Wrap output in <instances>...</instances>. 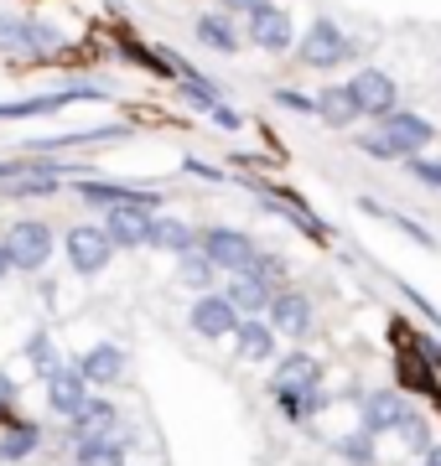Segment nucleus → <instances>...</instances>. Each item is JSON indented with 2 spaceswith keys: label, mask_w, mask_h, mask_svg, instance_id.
Instances as JSON below:
<instances>
[{
  "label": "nucleus",
  "mask_w": 441,
  "mask_h": 466,
  "mask_svg": "<svg viewBox=\"0 0 441 466\" xmlns=\"http://www.w3.org/2000/svg\"><path fill=\"white\" fill-rule=\"evenodd\" d=\"M410 420V400L400 394V389H374V394H364V415H358V431L364 435H395L400 425Z\"/></svg>",
  "instance_id": "f8f14e48"
},
{
  "label": "nucleus",
  "mask_w": 441,
  "mask_h": 466,
  "mask_svg": "<svg viewBox=\"0 0 441 466\" xmlns=\"http://www.w3.org/2000/svg\"><path fill=\"white\" fill-rule=\"evenodd\" d=\"M317 99V119L323 125H333V130H354L358 119V104H354V94H348V84H327L323 94H312Z\"/></svg>",
  "instance_id": "412c9836"
},
{
  "label": "nucleus",
  "mask_w": 441,
  "mask_h": 466,
  "mask_svg": "<svg viewBox=\"0 0 441 466\" xmlns=\"http://www.w3.org/2000/svg\"><path fill=\"white\" fill-rule=\"evenodd\" d=\"M73 368L84 373L88 389H109V383L125 379V368H130V352L119 348V342H94V348H84L78 358H73Z\"/></svg>",
  "instance_id": "dca6fc26"
},
{
  "label": "nucleus",
  "mask_w": 441,
  "mask_h": 466,
  "mask_svg": "<svg viewBox=\"0 0 441 466\" xmlns=\"http://www.w3.org/2000/svg\"><path fill=\"white\" fill-rule=\"evenodd\" d=\"M63 47H68V36L57 32V26H47V21L0 16V52L5 57H42V63H52Z\"/></svg>",
  "instance_id": "f257e3e1"
},
{
  "label": "nucleus",
  "mask_w": 441,
  "mask_h": 466,
  "mask_svg": "<svg viewBox=\"0 0 441 466\" xmlns=\"http://www.w3.org/2000/svg\"><path fill=\"white\" fill-rule=\"evenodd\" d=\"M271 99L281 104V109H296V115H317V99H312V94H302V88H275Z\"/></svg>",
  "instance_id": "f704fd0d"
},
{
  "label": "nucleus",
  "mask_w": 441,
  "mask_h": 466,
  "mask_svg": "<svg viewBox=\"0 0 441 466\" xmlns=\"http://www.w3.org/2000/svg\"><path fill=\"white\" fill-rule=\"evenodd\" d=\"M421 466H441V441H431V451L421 456Z\"/></svg>",
  "instance_id": "58836bf2"
},
{
  "label": "nucleus",
  "mask_w": 441,
  "mask_h": 466,
  "mask_svg": "<svg viewBox=\"0 0 441 466\" xmlns=\"http://www.w3.org/2000/svg\"><path fill=\"white\" fill-rule=\"evenodd\" d=\"M11 400H16V379H11V373H0V410H5Z\"/></svg>",
  "instance_id": "e433bc0d"
},
{
  "label": "nucleus",
  "mask_w": 441,
  "mask_h": 466,
  "mask_svg": "<svg viewBox=\"0 0 441 466\" xmlns=\"http://www.w3.org/2000/svg\"><path fill=\"white\" fill-rule=\"evenodd\" d=\"M11 275V254H5V244H0V280Z\"/></svg>",
  "instance_id": "a19ab883"
},
{
  "label": "nucleus",
  "mask_w": 441,
  "mask_h": 466,
  "mask_svg": "<svg viewBox=\"0 0 441 466\" xmlns=\"http://www.w3.org/2000/svg\"><path fill=\"white\" fill-rule=\"evenodd\" d=\"M177 285H187L192 296H208V290H219V265L203 249L177 254Z\"/></svg>",
  "instance_id": "b1692460"
},
{
  "label": "nucleus",
  "mask_w": 441,
  "mask_h": 466,
  "mask_svg": "<svg viewBox=\"0 0 441 466\" xmlns=\"http://www.w3.org/2000/svg\"><path fill=\"white\" fill-rule=\"evenodd\" d=\"M296 57H302L306 67H317V73H333L338 63L354 57V42H348V32H343L338 21L317 16L302 36H296Z\"/></svg>",
  "instance_id": "7ed1b4c3"
},
{
  "label": "nucleus",
  "mask_w": 441,
  "mask_h": 466,
  "mask_svg": "<svg viewBox=\"0 0 441 466\" xmlns=\"http://www.w3.org/2000/svg\"><path fill=\"white\" fill-rule=\"evenodd\" d=\"M78 99H109V88L104 84H68L57 88V94H32V99H16V104H0V125H11V119H47L57 109H68Z\"/></svg>",
  "instance_id": "6e6552de"
},
{
  "label": "nucleus",
  "mask_w": 441,
  "mask_h": 466,
  "mask_svg": "<svg viewBox=\"0 0 441 466\" xmlns=\"http://www.w3.org/2000/svg\"><path fill=\"white\" fill-rule=\"evenodd\" d=\"M0 244H5V254H11V269H26V275H42L47 259H52V249H57L52 223H42V218H16Z\"/></svg>",
  "instance_id": "f03ea898"
},
{
  "label": "nucleus",
  "mask_w": 441,
  "mask_h": 466,
  "mask_svg": "<svg viewBox=\"0 0 441 466\" xmlns=\"http://www.w3.org/2000/svg\"><path fill=\"white\" fill-rule=\"evenodd\" d=\"M151 223H156L151 208H109L99 228L109 233V244H115V249L136 254V249H151Z\"/></svg>",
  "instance_id": "4468645a"
},
{
  "label": "nucleus",
  "mask_w": 441,
  "mask_h": 466,
  "mask_svg": "<svg viewBox=\"0 0 441 466\" xmlns=\"http://www.w3.org/2000/svg\"><path fill=\"white\" fill-rule=\"evenodd\" d=\"M405 171L421 187H436V192H441V161H436V156H426V150H421V156H410V161H405Z\"/></svg>",
  "instance_id": "473e14b6"
},
{
  "label": "nucleus",
  "mask_w": 441,
  "mask_h": 466,
  "mask_svg": "<svg viewBox=\"0 0 441 466\" xmlns=\"http://www.w3.org/2000/svg\"><path fill=\"white\" fill-rule=\"evenodd\" d=\"M219 290L229 296V306H234L239 317H265V306L275 296V285H265L260 275H229Z\"/></svg>",
  "instance_id": "aec40b11"
},
{
  "label": "nucleus",
  "mask_w": 441,
  "mask_h": 466,
  "mask_svg": "<svg viewBox=\"0 0 441 466\" xmlns=\"http://www.w3.org/2000/svg\"><path fill=\"white\" fill-rule=\"evenodd\" d=\"M104 140H130L125 125H99V130H78V135H47V140H26V146L42 156V150H78V146H104Z\"/></svg>",
  "instance_id": "5701e85b"
},
{
  "label": "nucleus",
  "mask_w": 441,
  "mask_h": 466,
  "mask_svg": "<svg viewBox=\"0 0 441 466\" xmlns=\"http://www.w3.org/2000/svg\"><path fill=\"white\" fill-rule=\"evenodd\" d=\"M192 32H198V42H203V47L223 52V57H234L239 42H244V36H239L234 26H229V16H219V11H203V16L192 21Z\"/></svg>",
  "instance_id": "a878e982"
},
{
  "label": "nucleus",
  "mask_w": 441,
  "mask_h": 466,
  "mask_svg": "<svg viewBox=\"0 0 441 466\" xmlns=\"http://www.w3.org/2000/svg\"><path fill=\"white\" fill-rule=\"evenodd\" d=\"M265 321L275 327V337H286V342H306L312 327H317V306H312L306 290L281 285V290L271 296V306H265Z\"/></svg>",
  "instance_id": "0eeeda50"
},
{
  "label": "nucleus",
  "mask_w": 441,
  "mask_h": 466,
  "mask_svg": "<svg viewBox=\"0 0 441 466\" xmlns=\"http://www.w3.org/2000/svg\"><path fill=\"white\" fill-rule=\"evenodd\" d=\"M198 249L219 265V275H244V269L255 265L260 244L250 238L244 228H229V223H219V228H203L198 233Z\"/></svg>",
  "instance_id": "20e7f679"
},
{
  "label": "nucleus",
  "mask_w": 441,
  "mask_h": 466,
  "mask_svg": "<svg viewBox=\"0 0 441 466\" xmlns=\"http://www.w3.org/2000/svg\"><path fill=\"white\" fill-rule=\"evenodd\" d=\"M348 94H354V104H358V115L364 119H385V115H395L400 109V84H395L385 67H358L354 78H348Z\"/></svg>",
  "instance_id": "1a4fd4ad"
},
{
  "label": "nucleus",
  "mask_w": 441,
  "mask_h": 466,
  "mask_svg": "<svg viewBox=\"0 0 441 466\" xmlns=\"http://www.w3.org/2000/svg\"><path fill=\"white\" fill-rule=\"evenodd\" d=\"M244 275H260L265 285H275V290H281V285L291 280V265L281 259V254H265V249H260V254H255V265L244 269Z\"/></svg>",
  "instance_id": "7c9ffc66"
},
{
  "label": "nucleus",
  "mask_w": 441,
  "mask_h": 466,
  "mask_svg": "<svg viewBox=\"0 0 441 466\" xmlns=\"http://www.w3.org/2000/svg\"><path fill=\"white\" fill-rule=\"evenodd\" d=\"M239 321H244V317L229 306V296H223V290L192 296V306H187V327H192L198 337H208V342H229Z\"/></svg>",
  "instance_id": "9d476101"
},
{
  "label": "nucleus",
  "mask_w": 441,
  "mask_h": 466,
  "mask_svg": "<svg viewBox=\"0 0 441 466\" xmlns=\"http://www.w3.org/2000/svg\"><path fill=\"white\" fill-rule=\"evenodd\" d=\"M63 254H68L73 275L94 280V275H104V269H109L115 244H109V233H104L99 223H73V228L63 233Z\"/></svg>",
  "instance_id": "39448f33"
},
{
  "label": "nucleus",
  "mask_w": 441,
  "mask_h": 466,
  "mask_svg": "<svg viewBox=\"0 0 441 466\" xmlns=\"http://www.w3.org/2000/svg\"><path fill=\"white\" fill-rule=\"evenodd\" d=\"M73 192L88 202V208H161V198L156 192H146V187H130V182H94V177H84V182H73Z\"/></svg>",
  "instance_id": "2eb2a0df"
},
{
  "label": "nucleus",
  "mask_w": 441,
  "mask_h": 466,
  "mask_svg": "<svg viewBox=\"0 0 441 466\" xmlns=\"http://www.w3.org/2000/svg\"><path fill=\"white\" fill-rule=\"evenodd\" d=\"M151 249H161V254H192V249H198V228L182 223V218H161V213H156Z\"/></svg>",
  "instance_id": "393cba45"
},
{
  "label": "nucleus",
  "mask_w": 441,
  "mask_h": 466,
  "mask_svg": "<svg viewBox=\"0 0 441 466\" xmlns=\"http://www.w3.org/2000/svg\"><path fill=\"white\" fill-rule=\"evenodd\" d=\"M26 363L36 368V373H42V379H47V373H57V368H63V352H57V342H52V332H42V327H36L32 337H26Z\"/></svg>",
  "instance_id": "cd10ccee"
},
{
  "label": "nucleus",
  "mask_w": 441,
  "mask_h": 466,
  "mask_svg": "<svg viewBox=\"0 0 441 466\" xmlns=\"http://www.w3.org/2000/svg\"><path fill=\"white\" fill-rule=\"evenodd\" d=\"M395 435H400V446H405V451H421V456L431 451V425H426L415 410H410V420H405V425H400Z\"/></svg>",
  "instance_id": "2f4dec72"
},
{
  "label": "nucleus",
  "mask_w": 441,
  "mask_h": 466,
  "mask_svg": "<svg viewBox=\"0 0 441 466\" xmlns=\"http://www.w3.org/2000/svg\"><path fill=\"white\" fill-rule=\"evenodd\" d=\"M333 456H343L348 466H374V461H379V446H374V435L348 431V435H338V441H333Z\"/></svg>",
  "instance_id": "c85d7f7f"
},
{
  "label": "nucleus",
  "mask_w": 441,
  "mask_h": 466,
  "mask_svg": "<svg viewBox=\"0 0 441 466\" xmlns=\"http://www.w3.org/2000/svg\"><path fill=\"white\" fill-rule=\"evenodd\" d=\"M213 119H219L223 130H239V115H234V109H223V104H219V109H213Z\"/></svg>",
  "instance_id": "4c0bfd02"
},
{
  "label": "nucleus",
  "mask_w": 441,
  "mask_h": 466,
  "mask_svg": "<svg viewBox=\"0 0 441 466\" xmlns=\"http://www.w3.org/2000/svg\"><path fill=\"white\" fill-rule=\"evenodd\" d=\"M244 36H250V47H260V52H291L296 47L291 11L286 5H275V0H260V5L244 11Z\"/></svg>",
  "instance_id": "423d86ee"
},
{
  "label": "nucleus",
  "mask_w": 441,
  "mask_h": 466,
  "mask_svg": "<svg viewBox=\"0 0 441 466\" xmlns=\"http://www.w3.org/2000/svg\"><path fill=\"white\" fill-rule=\"evenodd\" d=\"M42 394H47V410H52V415L68 420L73 410H78V404H84L88 394H94V389L84 383V373H78V368L63 363L57 373H47V379H42Z\"/></svg>",
  "instance_id": "a211bd4d"
},
{
  "label": "nucleus",
  "mask_w": 441,
  "mask_h": 466,
  "mask_svg": "<svg viewBox=\"0 0 441 466\" xmlns=\"http://www.w3.org/2000/svg\"><path fill=\"white\" fill-rule=\"evenodd\" d=\"M119 431V410L104 394H88L78 410L68 415V441L78 446V441H94V435H115Z\"/></svg>",
  "instance_id": "f3484780"
},
{
  "label": "nucleus",
  "mask_w": 441,
  "mask_h": 466,
  "mask_svg": "<svg viewBox=\"0 0 441 466\" xmlns=\"http://www.w3.org/2000/svg\"><path fill=\"white\" fill-rule=\"evenodd\" d=\"M36 451H42V425L11 420V425L0 431V466H16V461H26V456H36Z\"/></svg>",
  "instance_id": "4be33fe9"
},
{
  "label": "nucleus",
  "mask_w": 441,
  "mask_h": 466,
  "mask_svg": "<svg viewBox=\"0 0 441 466\" xmlns=\"http://www.w3.org/2000/svg\"><path fill=\"white\" fill-rule=\"evenodd\" d=\"M358 208H364V213H374V218H385V223H395V228L405 233V238H415L421 249H436V238H431V233L421 228V223H410L405 213H395V208H385V202H374V198H364Z\"/></svg>",
  "instance_id": "c756f323"
},
{
  "label": "nucleus",
  "mask_w": 441,
  "mask_h": 466,
  "mask_svg": "<svg viewBox=\"0 0 441 466\" xmlns=\"http://www.w3.org/2000/svg\"><path fill=\"white\" fill-rule=\"evenodd\" d=\"M36 161H0V182H16V177H26Z\"/></svg>",
  "instance_id": "c9c22d12"
},
{
  "label": "nucleus",
  "mask_w": 441,
  "mask_h": 466,
  "mask_svg": "<svg viewBox=\"0 0 441 466\" xmlns=\"http://www.w3.org/2000/svg\"><path fill=\"white\" fill-rule=\"evenodd\" d=\"M73 466H125V441L119 435H94L73 446Z\"/></svg>",
  "instance_id": "bb28decb"
},
{
  "label": "nucleus",
  "mask_w": 441,
  "mask_h": 466,
  "mask_svg": "<svg viewBox=\"0 0 441 466\" xmlns=\"http://www.w3.org/2000/svg\"><path fill=\"white\" fill-rule=\"evenodd\" d=\"M312 389H323V363H317L312 352L291 348L286 358H275V368H271V400H275V394H312Z\"/></svg>",
  "instance_id": "ddd939ff"
},
{
  "label": "nucleus",
  "mask_w": 441,
  "mask_h": 466,
  "mask_svg": "<svg viewBox=\"0 0 441 466\" xmlns=\"http://www.w3.org/2000/svg\"><path fill=\"white\" fill-rule=\"evenodd\" d=\"M354 146L364 150V156H374V161H400V156H395V146H390V140H385L379 130H364V135L354 140Z\"/></svg>",
  "instance_id": "72a5a7b5"
},
{
  "label": "nucleus",
  "mask_w": 441,
  "mask_h": 466,
  "mask_svg": "<svg viewBox=\"0 0 441 466\" xmlns=\"http://www.w3.org/2000/svg\"><path fill=\"white\" fill-rule=\"evenodd\" d=\"M229 342H234L239 363H271L281 337H275V327H271L265 317H244V321L234 327V337H229Z\"/></svg>",
  "instance_id": "6ab92c4d"
},
{
  "label": "nucleus",
  "mask_w": 441,
  "mask_h": 466,
  "mask_svg": "<svg viewBox=\"0 0 441 466\" xmlns=\"http://www.w3.org/2000/svg\"><path fill=\"white\" fill-rule=\"evenodd\" d=\"M374 130H379L385 140H390L400 161L421 156V150L431 146V140H436V125H431L426 115H410V109H395V115H385L379 125H374Z\"/></svg>",
  "instance_id": "9b49d317"
},
{
  "label": "nucleus",
  "mask_w": 441,
  "mask_h": 466,
  "mask_svg": "<svg viewBox=\"0 0 441 466\" xmlns=\"http://www.w3.org/2000/svg\"><path fill=\"white\" fill-rule=\"evenodd\" d=\"M223 5H229V11H239V16H244L250 5H260V0H223Z\"/></svg>",
  "instance_id": "ea45409f"
}]
</instances>
